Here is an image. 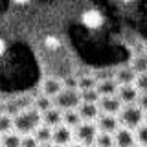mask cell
<instances>
[{"label": "cell", "instance_id": "1", "mask_svg": "<svg viewBox=\"0 0 147 147\" xmlns=\"http://www.w3.org/2000/svg\"><path fill=\"white\" fill-rule=\"evenodd\" d=\"M13 123H15V131L18 134H22V136L33 134L35 129L42 123V114L37 109L30 107V109L20 110L17 116H13Z\"/></svg>", "mask_w": 147, "mask_h": 147}, {"label": "cell", "instance_id": "2", "mask_svg": "<svg viewBox=\"0 0 147 147\" xmlns=\"http://www.w3.org/2000/svg\"><path fill=\"white\" fill-rule=\"evenodd\" d=\"M118 119H119V125L121 127H127V129H138L142 123L145 121V112L138 107L136 103H131V105H123V109L119 110L118 114Z\"/></svg>", "mask_w": 147, "mask_h": 147}, {"label": "cell", "instance_id": "3", "mask_svg": "<svg viewBox=\"0 0 147 147\" xmlns=\"http://www.w3.org/2000/svg\"><path fill=\"white\" fill-rule=\"evenodd\" d=\"M53 105L63 112L77 109L81 105V92L77 88H63V92H59V96L53 98Z\"/></svg>", "mask_w": 147, "mask_h": 147}, {"label": "cell", "instance_id": "4", "mask_svg": "<svg viewBox=\"0 0 147 147\" xmlns=\"http://www.w3.org/2000/svg\"><path fill=\"white\" fill-rule=\"evenodd\" d=\"M98 132H99V129L96 125V121H83L79 127L74 129V138H76V142H81L83 145L90 147V145H94Z\"/></svg>", "mask_w": 147, "mask_h": 147}, {"label": "cell", "instance_id": "5", "mask_svg": "<svg viewBox=\"0 0 147 147\" xmlns=\"http://www.w3.org/2000/svg\"><path fill=\"white\" fill-rule=\"evenodd\" d=\"M52 142L57 147H66L68 144H72L74 142V129H70L68 125H64V123H61L59 127L53 129V138Z\"/></svg>", "mask_w": 147, "mask_h": 147}, {"label": "cell", "instance_id": "6", "mask_svg": "<svg viewBox=\"0 0 147 147\" xmlns=\"http://www.w3.org/2000/svg\"><path fill=\"white\" fill-rule=\"evenodd\" d=\"M96 125H98L99 132H110V134H114V132L121 127L118 116H114V114H103V112H101V116L96 119Z\"/></svg>", "mask_w": 147, "mask_h": 147}, {"label": "cell", "instance_id": "7", "mask_svg": "<svg viewBox=\"0 0 147 147\" xmlns=\"http://www.w3.org/2000/svg\"><path fill=\"white\" fill-rule=\"evenodd\" d=\"M98 105L103 114H114V116H118L119 110L123 109V103L119 101L118 96H103Z\"/></svg>", "mask_w": 147, "mask_h": 147}, {"label": "cell", "instance_id": "8", "mask_svg": "<svg viewBox=\"0 0 147 147\" xmlns=\"http://www.w3.org/2000/svg\"><path fill=\"white\" fill-rule=\"evenodd\" d=\"M114 142H116V147H134L136 145L134 131L127 127H119L114 132Z\"/></svg>", "mask_w": 147, "mask_h": 147}, {"label": "cell", "instance_id": "9", "mask_svg": "<svg viewBox=\"0 0 147 147\" xmlns=\"http://www.w3.org/2000/svg\"><path fill=\"white\" fill-rule=\"evenodd\" d=\"M77 112L83 121H96L101 116V109L98 103H81L77 107Z\"/></svg>", "mask_w": 147, "mask_h": 147}, {"label": "cell", "instance_id": "10", "mask_svg": "<svg viewBox=\"0 0 147 147\" xmlns=\"http://www.w3.org/2000/svg\"><path fill=\"white\" fill-rule=\"evenodd\" d=\"M63 88H64V83L61 79H57V77H46L42 81V86H40L42 94L52 98V99L55 96H59V92H63Z\"/></svg>", "mask_w": 147, "mask_h": 147}, {"label": "cell", "instance_id": "11", "mask_svg": "<svg viewBox=\"0 0 147 147\" xmlns=\"http://www.w3.org/2000/svg\"><path fill=\"white\" fill-rule=\"evenodd\" d=\"M103 15L98 11V9H86L81 15V22L85 24L88 30H98V28L103 26Z\"/></svg>", "mask_w": 147, "mask_h": 147}, {"label": "cell", "instance_id": "12", "mask_svg": "<svg viewBox=\"0 0 147 147\" xmlns=\"http://www.w3.org/2000/svg\"><path fill=\"white\" fill-rule=\"evenodd\" d=\"M116 96L119 98V101H121L123 105H131V103H136L140 92H138V88L134 85H119Z\"/></svg>", "mask_w": 147, "mask_h": 147}, {"label": "cell", "instance_id": "13", "mask_svg": "<svg viewBox=\"0 0 147 147\" xmlns=\"http://www.w3.org/2000/svg\"><path fill=\"white\" fill-rule=\"evenodd\" d=\"M42 123L48 125V127H52V129L59 127L63 123V110L57 109V107H52L50 110H46L42 114Z\"/></svg>", "mask_w": 147, "mask_h": 147}, {"label": "cell", "instance_id": "14", "mask_svg": "<svg viewBox=\"0 0 147 147\" xmlns=\"http://www.w3.org/2000/svg\"><path fill=\"white\" fill-rule=\"evenodd\" d=\"M96 88H98L101 98H103V96H116L119 85H118V81L114 79V77H109V79L98 81V86H96Z\"/></svg>", "mask_w": 147, "mask_h": 147}, {"label": "cell", "instance_id": "15", "mask_svg": "<svg viewBox=\"0 0 147 147\" xmlns=\"http://www.w3.org/2000/svg\"><path fill=\"white\" fill-rule=\"evenodd\" d=\"M138 74L132 70L131 66H123L114 74V79L118 81V85H134V79H136Z\"/></svg>", "mask_w": 147, "mask_h": 147}, {"label": "cell", "instance_id": "16", "mask_svg": "<svg viewBox=\"0 0 147 147\" xmlns=\"http://www.w3.org/2000/svg\"><path fill=\"white\" fill-rule=\"evenodd\" d=\"M33 136L37 138L39 144H48V142H52V138H53V129L48 127V125H44V123H40V125L35 129Z\"/></svg>", "mask_w": 147, "mask_h": 147}, {"label": "cell", "instance_id": "17", "mask_svg": "<svg viewBox=\"0 0 147 147\" xmlns=\"http://www.w3.org/2000/svg\"><path fill=\"white\" fill-rule=\"evenodd\" d=\"M63 123H64V125H68L70 129L79 127L81 123H83V119H81V116H79V112H77V109H74V110H64V112H63Z\"/></svg>", "mask_w": 147, "mask_h": 147}, {"label": "cell", "instance_id": "18", "mask_svg": "<svg viewBox=\"0 0 147 147\" xmlns=\"http://www.w3.org/2000/svg\"><path fill=\"white\" fill-rule=\"evenodd\" d=\"M131 68L136 74H147V53L145 52L136 53L131 61Z\"/></svg>", "mask_w": 147, "mask_h": 147}, {"label": "cell", "instance_id": "19", "mask_svg": "<svg viewBox=\"0 0 147 147\" xmlns=\"http://www.w3.org/2000/svg\"><path fill=\"white\" fill-rule=\"evenodd\" d=\"M31 107L37 109L40 114H44L46 110H50L52 107H55V105H53V99H52V98H48V96L40 94V96H37V98L33 99V105H31Z\"/></svg>", "mask_w": 147, "mask_h": 147}, {"label": "cell", "instance_id": "20", "mask_svg": "<svg viewBox=\"0 0 147 147\" xmlns=\"http://www.w3.org/2000/svg\"><path fill=\"white\" fill-rule=\"evenodd\" d=\"M2 147H22V134H18L17 131L2 134Z\"/></svg>", "mask_w": 147, "mask_h": 147}, {"label": "cell", "instance_id": "21", "mask_svg": "<svg viewBox=\"0 0 147 147\" xmlns=\"http://www.w3.org/2000/svg\"><path fill=\"white\" fill-rule=\"evenodd\" d=\"M15 131V123H13V116L7 112L0 114V136L2 134H7V132Z\"/></svg>", "mask_w": 147, "mask_h": 147}, {"label": "cell", "instance_id": "22", "mask_svg": "<svg viewBox=\"0 0 147 147\" xmlns=\"http://www.w3.org/2000/svg\"><path fill=\"white\" fill-rule=\"evenodd\" d=\"M94 145H98V147H116L114 134H110V132H98Z\"/></svg>", "mask_w": 147, "mask_h": 147}, {"label": "cell", "instance_id": "23", "mask_svg": "<svg viewBox=\"0 0 147 147\" xmlns=\"http://www.w3.org/2000/svg\"><path fill=\"white\" fill-rule=\"evenodd\" d=\"M79 92H81V103H99V99H101L98 88L79 90Z\"/></svg>", "mask_w": 147, "mask_h": 147}, {"label": "cell", "instance_id": "24", "mask_svg": "<svg viewBox=\"0 0 147 147\" xmlns=\"http://www.w3.org/2000/svg\"><path fill=\"white\" fill-rule=\"evenodd\" d=\"M96 86H98V79L92 76H85L77 79V88L79 90H90V88H96Z\"/></svg>", "mask_w": 147, "mask_h": 147}, {"label": "cell", "instance_id": "25", "mask_svg": "<svg viewBox=\"0 0 147 147\" xmlns=\"http://www.w3.org/2000/svg\"><path fill=\"white\" fill-rule=\"evenodd\" d=\"M134 136H136V144L142 147H147V121H144L138 129H134Z\"/></svg>", "mask_w": 147, "mask_h": 147}, {"label": "cell", "instance_id": "26", "mask_svg": "<svg viewBox=\"0 0 147 147\" xmlns=\"http://www.w3.org/2000/svg\"><path fill=\"white\" fill-rule=\"evenodd\" d=\"M134 86L138 92H147V74H138L134 79Z\"/></svg>", "mask_w": 147, "mask_h": 147}, {"label": "cell", "instance_id": "27", "mask_svg": "<svg viewBox=\"0 0 147 147\" xmlns=\"http://www.w3.org/2000/svg\"><path fill=\"white\" fill-rule=\"evenodd\" d=\"M44 46L48 50H59V46H61V40L57 39V37L55 35H48V37H44Z\"/></svg>", "mask_w": 147, "mask_h": 147}, {"label": "cell", "instance_id": "28", "mask_svg": "<svg viewBox=\"0 0 147 147\" xmlns=\"http://www.w3.org/2000/svg\"><path fill=\"white\" fill-rule=\"evenodd\" d=\"M22 147H40V144L37 142V138L33 134H26L22 136Z\"/></svg>", "mask_w": 147, "mask_h": 147}, {"label": "cell", "instance_id": "29", "mask_svg": "<svg viewBox=\"0 0 147 147\" xmlns=\"http://www.w3.org/2000/svg\"><path fill=\"white\" fill-rule=\"evenodd\" d=\"M136 105L144 110V112H147V92H140V96H138V99H136Z\"/></svg>", "mask_w": 147, "mask_h": 147}, {"label": "cell", "instance_id": "30", "mask_svg": "<svg viewBox=\"0 0 147 147\" xmlns=\"http://www.w3.org/2000/svg\"><path fill=\"white\" fill-rule=\"evenodd\" d=\"M6 52V42H4V39H0V55H4Z\"/></svg>", "mask_w": 147, "mask_h": 147}, {"label": "cell", "instance_id": "31", "mask_svg": "<svg viewBox=\"0 0 147 147\" xmlns=\"http://www.w3.org/2000/svg\"><path fill=\"white\" fill-rule=\"evenodd\" d=\"M66 147H86V145H83L81 142H72V144H68Z\"/></svg>", "mask_w": 147, "mask_h": 147}, {"label": "cell", "instance_id": "32", "mask_svg": "<svg viewBox=\"0 0 147 147\" xmlns=\"http://www.w3.org/2000/svg\"><path fill=\"white\" fill-rule=\"evenodd\" d=\"M40 147H57L53 142H48V144H40Z\"/></svg>", "mask_w": 147, "mask_h": 147}, {"label": "cell", "instance_id": "33", "mask_svg": "<svg viewBox=\"0 0 147 147\" xmlns=\"http://www.w3.org/2000/svg\"><path fill=\"white\" fill-rule=\"evenodd\" d=\"M13 2H15V4H28L30 0H13Z\"/></svg>", "mask_w": 147, "mask_h": 147}, {"label": "cell", "instance_id": "34", "mask_svg": "<svg viewBox=\"0 0 147 147\" xmlns=\"http://www.w3.org/2000/svg\"><path fill=\"white\" fill-rule=\"evenodd\" d=\"M4 112H6V105L0 103V114H4Z\"/></svg>", "mask_w": 147, "mask_h": 147}, {"label": "cell", "instance_id": "35", "mask_svg": "<svg viewBox=\"0 0 147 147\" xmlns=\"http://www.w3.org/2000/svg\"><path fill=\"white\" fill-rule=\"evenodd\" d=\"M121 2H125V4H129V2H132V0H121Z\"/></svg>", "mask_w": 147, "mask_h": 147}, {"label": "cell", "instance_id": "36", "mask_svg": "<svg viewBox=\"0 0 147 147\" xmlns=\"http://www.w3.org/2000/svg\"><path fill=\"white\" fill-rule=\"evenodd\" d=\"M0 147H2V136H0Z\"/></svg>", "mask_w": 147, "mask_h": 147}, {"label": "cell", "instance_id": "37", "mask_svg": "<svg viewBox=\"0 0 147 147\" xmlns=\"http://www.w3.org/2000/svg\"><path fill=\"white\" fill-rule=\"evenodd\" d=\"M145 121H147V112H145Z\"/></svg>", "mask_w": 147, "mask_h": 147}, {"label": "cell", "instance_id": "38", "mask_svg": "<svg viewBox=\"0 0 147 147\" xmlns=\"http://www.w3.org/2000/svg\"><path fill=\"white\" fill-rule=\"evenodd\" d=\"M134 147H142V145H138V144H136V145H134Z\"/></svg>", "mask_w": 147, "mask_h": 147}, {"label": "cell", "instance_id": "39", "mask_svg": "<svg viewBox=\"0 0 147 147\" xmlns=\"http://www.w3.org/2000/svg\"><path fill=\"white\" fill-rule=\"evenodd\" d=\"M90 147H98V145H90Z\"/></svg>", "mask_w": 147, "mask_h": 147}]
</instances>
